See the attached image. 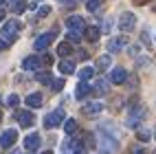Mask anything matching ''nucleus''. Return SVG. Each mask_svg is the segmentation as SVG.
Wrapping results in <instances>:
<instances>
[{"label":"nucleus","mask_w":156,"mask_h":154,"mask_svg":"<svg viewBox=\"0 0 156 154\" xmlns=\"http://www.w3.org/2000/svg\"><path fill=\"white\" fill-rule=\"evenodd\" d=\"M16 119H18V123L22 128H31L35 123V117H33V112H29V110H18L16 112Z\"/></svg>","instance_id":"obj_4"},{"label":"nucleus","mask_w":156,"mask_h":154,"mask_svg":"<svg viewBox=\"0 0 156 154\" xmlns=\"http://www.w3.org/2000/svg\"><path fill=\"white\" fill-rule=\"evenodd\" d=\"M48 13H51V7H42V9L37 11V18H46Z\"/></svg>","instance_id":"obj_29"},{"label":"nucleus","mask_w":156,"mask_h":154,"mask_svg":"<svg viewBox=\"0 0 156 154\" xmlns=\"http://www.w3.org/2000/svg\"><path fill=\"white\" fill-rule=\"evenodd\" d=\"M66 38L70 40V42H81V38H84V31H79V29H68V33H66Z\"/></svg>","instance_id":"obj_16"},{"label":"nucleus","mask_w":156,"mask_h":154,"mask_svg":"<svg viewBox=\"0 0 156 154\" xmlns=\"http://www.w3.org/2000/svg\"><path fill=\"white\" fill-rule=\"evenodd\" d=\"M5 20V9H0V22Z\"/></svg>","instance_id":"obj_32"},{"label":"nucleus","mask_w":156,"mask_h":154,"mask_svg":"<svg viewBox=\"0 0 156 154\" xmlns=\"http://www.w3.org/2000/svg\"><path fill=\"white\" fill-rule=\"evenodd\" d=\"M150 137H152V134H150L147 130H139V132H136V139H141V141H147Z\"/></svg>","instance_id":"obj_27"},{"label":"nucleus","mask_w":156,"mask_h":154,"mask_svg":"<svg viewBox=\"0 0 156 154\" xmlns=\"http://www.w3.org/2000/svg\"><path fill=\"white\" fill-rule=\"evenodd\" d=\"M154 139H156V128H154Z\"/></svg>","instance_id":"obj_35"},{"label":"nucleus","mask_w":156,"mask_h":154,"mask_svg":"<svg viewBox=\"0 0 156 154\" xmlns=\"http://www.w3.org/2000/svg\"><path fill=\"white\" fill-rule=\"evenodd\" d=\"M75 130H77V121L75 119H66L64 121V132L66 134H75Z\"/></svg>","instance_id":"obj_21"},{"label":"nucleus","mask_w":156,"mask_h":154,"mask_svg":"<svg viewBox=\"0 0 156 154\" xmlns=\"http://www.w3.org/2000/svg\"><path fill=\"white\" fill-rule=\"evenodd\" d=\"M66 27H68V29H79V31H84V18L70 16V18H66Z\"/></svg>","instance_id":"obj_14"},{"label":"nucleus","mask_w":156,"mask_h":154,"mask_svg":"<svg viewBox=\"0 0 156 154\" xmlns=\"http://www.w3.org/2000/svg\"><path fill=\"white\" fill-rule=\"evenodd\" d=\"M51 86H53V90H62V88H64V79H53Z\"/></svg>","instance_id":"obj_28"},{"label":"nucleus","mask_w":156,"mask_h":154,"mask_svg":"<svg viewBox=\"0 0 156 154\" xmlns=\"http://www.w3.org/2000/svg\"><path fill=\"white\" fill-rule=\"evenodd\" d=\"M88 95H90L88 81H79V84H77V90H75V97H77V99H86Z\"/></svg>","instance_id":"obj_15"},{"label":"nucleus","mask_w":156,"mask_h":154,"mask_svg":"<svg viewBox=\"0 0 156 154\" xmlns=\"http://www.w3.org/2000/svg\"><path fill=\"white\" fill-rule=\"evenodd\" d=\"M18 31H20V22H16V20H9V22H5L2 31H0V35H2V40L9 44V42H13V40H16Z\"/></svg>","instance_id":"obj_1"},{"label":"nucleus","mask_w":156,"mask_h":154,"mask_svg":"<svg viewBox=\"0 0 156 154\" xmlns=\"http://www.w3.org/2000/svg\"><path fill=\"white\" fill-rule=\"evenodd\" d=\"M130 154H147V152H145V148H139V145H134V148L130 150Z\"/></svg>","instance_id":"obj_30"},{"label":"nucleus","mask_w":156,"mask_h":154,"mask_svg":"<svg viewBox=\"0 0 156 154\" xmlns=\"http://www.w3.org/2000/svg\"><path fill=\"white\" fill-rule=\"evenodd\" d=\"M40 141H42V139H40V134H35V132H33V134H29V137L24 139V148H27L29 152H33V150L40 148Z\"/></svg>","instance_id":"obj_11"},{"label":"nucleus","mask_w":156,"mask_h":154,"mask_svg":"<svg viewBox=\"0 0 156 154\" xmlns=\"http://www.w3.org/2000/svg\"><path fill=\"white\" fill-rule=\"evenodd\" d=\"M66 119H64V110L62 108H57V110H53V112H48V115L44 117V126L51 130V128H57L59 123H64Z\"/></svg>","instance_id":"obj_2"},{"label":"nucleus","mask_w":156,"mask_h":154,"mask_svg":"<svg viewBox=\"0 0 156 154\" xmlns=\"http://www.w3.org/2000/svg\"><path fill=\"white\" fill-rule=\"evenodd\" d=\"M134 24H136V18H134V13H130V11L121 13V18H119V29H121V31H132Z\"/></svg>","instance_id":"obj_5"},{"label":"nucleus","mask_w":156,"mask_h":154,"mask_svg":"<svg viewBox=\"0 0 156 154\" xmlns=\"http://www.w3.org/2000/svg\"><path fill=\"white\" fill-rule=\"evenodd\" d=\"M99 5H101V0H86V9L88 11H95Z\"/></svg>","instance_id":"obj_26"},{"label":"nucleus","mask_w":156,"mask_h":154,"mask_svg":"<svg viewBox=\"0 0 156 154\" xmlns=\"http://www.w3.org/2000/svg\"><path fill=\"white\" fill-rule=\"evenodd\" d=\"M18 141V130H5L0 134V148H11Z\"/></svg>","instance_id":"obj_6"},{"label":"nucleus","mask_w":156,"mask_h":154,"mask_svg":"<svg viewBox=\"0 0 156 154\" xmlns=\"http://www.w3.org/2000/svg\"><path fill=\"white\" fill-rule=\"evenodd\" d=\"M126 79H128V70L126 68H121V66L112 68V73H110V81H112V84H123Z\"/></svg>","instance_id":"obj_8"},{"label":"nucleus","mask_w":156,"mask_h":154,"mask_svg":"<svg viewBox=\"0 0 156 154\" xmlns=\"http://www.w3.org/2000/svg\"><path fill=\"white\" fill-rule=\"evenodd\" d=\"M99 35H101V31H99L97 27H88V29H86V38L90 40V42H97Z\"/></svg>","instance_id":"obj_19"},{"label":"nucleus","mask_w":156,"mask_h":154,"mask_svg":"<svg viewBox=\"0 0 156 154\" xmlns=\"http://www.w3.org/2000/svg\"><path fill=\"white\" fill-rule=\"evenodd\" d=\"M95 90L97 92H108V81L106 79H99L97 84H95Z\"/></svg>","instance_id":"obj_24"},{"label":"nucleus","mask_w":156,"mask_h":154,"mask_svg":"<svg viewBox=\"0 0 156 154\" xmlns=\"http://www.w3.org/2000/svg\"><path fill=\"white\" fill-rule=\"evenodd\" d=\"M40 154H53V152H51V150H44V152H40Z\"/></svg>","instance_id":"obj_33"},{"label":"nucleus","mask_w":156,"mask_h":154,"mask_svg":"<svg viewBox=\"0 0 156 154\" xmlns=\"http://www.w3.org/2000/svg\"><path fill=\"white\" fill-rule=\"evenodd\" d=\"M57 53H59L62 57H66L68 53H73V48H70V44H68V42H62V44L57 46Z\"/></svg>","instance_id":"obj_22"},{"label":"nucleus","mask_w":156,"mask_h":154,"mask_svg":"<svg viewBox=\"0 0 156 154\" xmlns=\"http://www.w3.org/2000/svg\"><path fill=\"white\" fill-rule=\"evenodd\" d=\"M9 2H11V11H13V13H22L24 9L29 7L24 0H9Z\"/></svg>","instance_id":"obj_17"},{"label":"nucleus","mask_w":156,"mask_h":154,"mask_svg":"<svg viewBox=\"0 0 156 154\" xmlns=\"http://www.w3.org/2000/svg\"><path fill=\"white\" fill-rule=\"evenodd\" d=\"M5 2H7V0H0V7H2V5H5Z\"/></svg>","instance_id":"obj_34"},{"label":"nucleus","mask_w":156,"mask_h":154,"mask_svg":"<svg viewBox=\"0 0 156 154\" xmlns=\"http://www.w3.org/2000/svg\"><path fill=\"white\" fill-rule=\"evenodd\" d=\"M11 154H18V150H13V152H11Z\"/></svg>","instance_id":"obj_36"},{"label":"nucleus","mask_w":156,"mask_h":154,"mask_svg":"<svg viewBox=\"0 0 156 154\" xmlns=\"http://www.w3.org/2000/svg\"><path fill=\"white\" fill-rule=\"evenodd\" d=\"M22 68L24 70H37L42 68V57H35V55H31V57H27L24 62H22Z\"/></svg>","instance_id":"obj_7"},{"label":"nucleus","mask_w":156,"mask_h":154,"mask_svg":"<svg viewBox=\"0 0 156 154\" xmlns=\"http://www.w3.org/2000/svg\"><path fill=\"white\" fill-rule=\"evenodd\" d=\"M59 73L62 75H73L75 73V62L73 59H62L59 62Z\"/></svg>","instance_id":"obj_12"},{"label":"nucleus","mask_w":156,"mask_h":154,"mask_svg":"<svg viewBox=\"0 0 156 154\" xmlns=\"http://www.w3.org/2000/svg\"><path fill=\"white\" fill-rule=\"evenodd\" d=\"M110 64H112L110 55H101V57L97 59V68H99V70H106V68H110Z\"/></svg>","instance_id":"obj_20"},{"label":"nucleus","mask_w":156,"mask_h":154,"mask_svg":"<svg viewBox=\"0 0 156 154\" xmlns=\"http://www.w3.org/2000/svg\"><path fill=\"white\" fill-rule=\"evenodd\" d=\"M126 44H128V38L126 35H119V38H114V40L108 42V51H110V53H117V51L126 48Z\"/></svg>","instance_id":"obj_9"},{"label":"nucleus","mask_w":156,"mask_h":154,"mask_svg":"<svg viewBox=\"0 0 156 154\" xmlns=\"http://www.w3.org/2000/svg\"><path fill=\"white\" fill-rule=\"evenodd\" d=\"M40 84H53V77H51V73H37V77H35Z\"/></svg>","instance_id":"obj_23"},{"label":"nucleus","mask_w":156,"mask_h":154,"mask_svg":"<svg viewBox=\"0 0 156 154\" xmlns=\"http://www.w3.org/2000/svg\"><path fill=\"white\" fill-rule=\"evenodd\" d=\"M42 95H40V92H31V95H27V106L29 108H40L42 106Z\"/></svg>","instance_id":"obj_13"},{"label":"nucleus","mask_w":156,"mask_h":154,"mask_svg":"<svg viewBox=\"0 0 156 154\" xmlns=\"http://www.w3.org/2000/svg\"><path fill=\"white\" fill-rule=\"evenodd\" d=\"M5 48H7V42H5V40H2V38H0V53H2V51H5Z\"/></svg>","instance_id":"obj_31"},{"label":"nucleus","mask_w":156,"mask_h":154,"mask_svg":"<svg viewBox=\"0 0 156 154\" xmlns=\"http://www.w3.org/2000/svg\"><path fill=\"white\" fill-rule=\"evenodd\" d=\"M55 40V31H48V33H42L37 40H35V44H33V48L35 51H44V48H48V44Z\"/></svg>","instance_id":"obj_3"},{"label":"nucleus","mask_w":156,"mask_h":154,"mask_svg":"<svg viewBox=\"0 0 156 154\" xmlns=\"http://www.w3.org/2000/svg\"><path fill=\"white\" fill-rule=\"evenodd\" d=\"M18 104H20V97H18V95H9V97H7V106L16 108Z\"/></svg>","instance_id":"obj_25"},{"label":"nucleus","mask_w":156,"mask_h":154,"mask_svg":"<svg viewBox=\"0 0 156 154\" xmlns=\"http://www.w3.org/2000/svg\"><path fill=\"white\" fill-rule=\"evenodd\" d=\"M101 110H103V106L99 104V101H92V104H86L84 108H81V112H84V115H88V117H95V115H99Z\"/></svg>","instance_id":"obj_10"},{"label":"nucleus","mask_w":156,"mask_h":154,"mask_svg":"<svg viewBox=\"0 0 156 154\" xmlns=\"http://www.w3.org/2000/svg\"><path fill=\"white\" fill-rule=\"evenodd\" d=\"M92 75H95V68H92V66H84V68L79 70V79H81V81L92 79Z\"/></svg>","instance_id":"obj_18"}]
</instances>
